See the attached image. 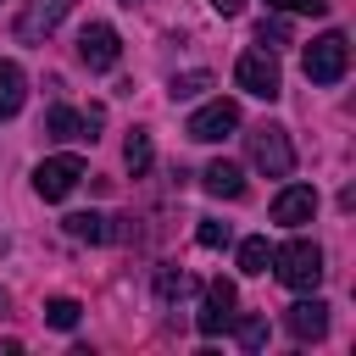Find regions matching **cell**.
Masks as SVG:
<instances>
[{"label":"cell","instance_id":"1","mask_svg":"<svg viewBox=\"0 0 356 356\" xmlns=\"http://www.w3.org/2000/svg\"><path fill=\"white\" fill-rule=\"evenodd\" d=\"M267 267L278 273V284H284V289H300V295L323 284V250H317L312 239H289V245H278Z\"/></svg>","mask_w":356,"mask_h":356},{"label":"cell","instance_id":"2","mask_svg":"<svg viewBox=\"0 0 356 356\" xmlns=\"http://www.w3.org/2000/svg\"><path fill=\"white\" fill-rule=\"evenodd\" d=\"M300 67H306V78H312V83H339V78H345V67H350V39H345L339 28L317 33V39L306 44Z\"/></svg>","mask_w":356,"mask_h":356},{"label":"cell","instance_id":"3","mask_svg":"<svg viewBox=\"0 0 356 356\" xmlns=\"http://www.w3.org/2000/svg\"><path fill=\"white\" fill-rule=\"evenodd\" d=\"M245 139H250V161H256L267 178H289V172H295V145H289V134H284L278 122H261V128H250Z\"/></svg>","mask_w":356,"mask_h":356},{"label":"cell","instance_id":"4","mask_svg":"<svg viewBox=\"0 0 356 356\" xmlns=\"http://www.w3.org/2000/svg\"><path fill=\"white\" fill-rule=\"evenodd\" d=\"M234 78H239V89L256 95V100H278V95H284V72H278L273 50H245L239 67H234Z\"/></svg>","mask_w":356,"mask_h":356},{"label":"cell","instance_id":"5","mask_svg":"<svg viewBox=\"0 0 356 356\" xmlns=\"http://www.w3.org/2000/svg\"><path fill=\"white\" fill-rule=\"evenodd\" d=\"M78 184H83V161H78V156H50V161L33 167V189H39V200H67Z\"/></svg>","mask_w":356,"mask_h":356},{"label":"cell","instance_id":"6","mask_svg":"<svg viewBox=\"0 0 356 356\" xmlns=\"http://www.w3.org/2000/svg\"><path fill=\"white\" fill-rule=\"evenodd\" d=\"M117 56H122V44H117V28H111V22H89V28L78 33V61H83L89 72H111Z\"/></svg>","mask_w":356,"mask_h":356},{"label":"cell","instance_id":"7","mask_svg":"<svg viewBox=\"0 0 356 356\" xmlns=\"http://www.w3.org/2000/svg\"><path fill=\"white\" fill-rule=\"evenodd\" d=\"M234 128H239V106H234V100H206V106L189 117V128H184V134H189V139H200V145H217V139H228Z\"/></svg>","mask_w":356,"mask_h":356},{"label":"cell","instance_id":"8","mask_svg":"<svg viewBox=\"0 0 356 356\" xmlns=\"http://www.w3.org/2000/svg\"><path fill=\"white\" fill-rule=\"evenodd\" d=\"M72 11V0H28L22 6V17H17V39H28V44H39V39H50L56 28H61V17Z\"/></svg>","mask_w":356,"mask_h":356},{"label":"cell","instance_id":"9","mask_svg":"<svg viewBox=\"0 0 356 356\" xmlns=\"http://www.w3.org/2000/svg\"><path fill=\"white\" fill-rule=\"evenodd\" d=\"M234 323V284L228 278H211L206 284V300H200V312H195V328L211 339V334H222Z\"/></svg>","mask_w":356,"mask_h":356},{"label":"cell","instance_id":"10","mask_svg":"<svg viewBox=\"0 0 356 356\" xmlns=\"http://www.w3.org/2000/svg\"><path fill=\"white\" fill-rule=\"evenodd\" d=\"M312 217H317V189H312V184H284V189L273 195V222L300 228V222H312Z\"/></svg>","mask_w":356,"mask_h":356},{"label":"cell","instance_id":"11","mask_svg":"<svg viewBox=\"0 0 356 356\" xmlns=\"http://www.w3.org/2000/svg\"><path fill=\"white\" fill-rule=\"evenodd\" d=\"M95 128H100V111H89V117H78L72 106H50V111H44V134L61 139V145H72V139H95Z\"/></svg>","mask_w":356,"mask_h":356},{"label":"cell","instance_id":"12","mask_svg":"<svg viewBox=\"0 0 356 356\" xmlns=\"http://www.w3.org/2000/svg\"><path fill=\"white\" fill-rule=\"evenodd\" d=\"M284 328L295 334V339H323L328 334V306L312 295V300H295L289 312H284Z\"/></svg>","mask_w":356,"mask_h":356},{"label":"cell","instance_id":"13","mask_svg":"<svg viewBox=\"0 0 356 356\" xmlns=\"http://www.w3.org/2000/svg\"><path fill=\"white\" fill-rule=\"evenodd\" d=\"M200 184H206L217 200H239V195H245V172H239L234 161H211V167L200 172Z\"/></svg>","mask_w":356,"mask_h":356},{"label":"cell","instance_id":"14","mask_svg":"<svg viewBox=\"0 0 356 356\" xmlns=\"http://www.w3.org/2000/svg\"><path fill=\"white\" fill-rule=\"evenodd\" d=\"M22 100H28V78H22V67H17V61H0V117L22 111Z\"/></svg>","mask_w":356,"mask_h":356},{"label":"cell","instance_id":"15","mask_svg":"<svg viewBox=\"0 0 356 356\" xmlns=\"http://www.w3.org/2000/svg\"><path fill=\"white\" fill-rule=\"evenodd\" d=\"M67 234H72V239H89V245H106V239H111V228H106L100 211H72V217H67Z\"/></svg>","mask_w":356,"mask_h":356},{"label":"cell","instance_id":"16","mask_svg":"<svg viewBox=\"0 0 356 356\" xmlns=\"http://www.w3.org/2000/svg\"><path fill=\"white\" fill-rule=\"evenodd\" d=\"M122 161H128V172L139 178V172H150V161H156V150H150V134H128V145H122Z\"/></svg>","mask_w":356,"mask_h":356},{"label":"cell","instance_id":"17","mask_svg":"<svg viewBox=\"0 0 356 356\" xmlns=\"http://www.w3.org/2000/svg\"><path fill=\"white\" fill-rule=\"evenodd\" d=\"M206 89H211V72H172V83H167L172 100H195V95H206Z\"/></svg>","mask_w":356,"mask_h":356},{"label":"cell","instance_id":"18","mask_svg":"<svg viewBox=\"0 0 356 356\" xmlns=\"http://www.w3.org/2000/svg\"><path fill=\"white\" fill-rule=\"evenodd\" d=\"M78 312H83V306H78L72 295H56V300H44V323H50V328H78Z\"/></svg>","mask_w":356,"mask_h":356},{"label":"cell","instance_id":"19","mask_svg":"<svg viewBox=\"0 0 356 356\" xmlns=\"http://www.w3.org/2000/svg\"><path fill=\"white\" fill-rule=\"evenodd\" d=\"M267 261H273V245L267 239H245L239 245V273H267Z\"/></svg>","mask_w":356,"mask_h":356},{"label":"cell","instance_id":"20","mask_svg":"<svg viewBox=\"0 0 356 356\" xmlns=\"http://www.w3.org/2000/svg\"><path fill=\"white\" fill-rule=\"evenodd\" d=\"M228 328L239 334L245 350H261V345H267V317H239V323H228Z\"/></svg>","mask_w":356,"mask_h":356},{"label":"cell","instance_id":"21","mask_svg":"<svg viewBox=\"0 0 356 356\" xmlns=\"http://www.w3.org/2000/svg\"><path fill=\"white\" fill-rule=\"evenodd\" d=\"M256 39H261L267 50H278V44H289V22H284V17H261V28H256Z\"/></svg>","mask_w":356,"mask_h":356},{"label":"cell","instance_id":"22","mask_svg":"<svg viewBox=\"0 0 356 356\" xmlns=\"http://www.w3.org/2000/svg\"><path fill=\"white\" fill-rule=\"evenodd\" d=\"M184 289H189V278H184L178 267H161V273H156V295H161V300H172V295H184Z\"/></svg>","mask_w":356,"mask_h":356},{"label":"cell","instance_id":"23","mask_svg":"<svg viewBox=\"0 0 356 356\" xmlns=\"http://www.w3.org/2000/svg\"><path fill=\"white\" fill-rule=\"evenodd\" d=\"M195 239H200L206 250H217V245H228V222H211V217H206V222L195 228Z\"/></svg>","mask_w":356,"mask_h":356},{"label":"cell","instance_id":"24","mask_svg":"<svg viewBox=\"0 0 356 356\" xmlns=\"http://www.w3.org/2000/svg\"><path fill=\"white\" fill-rule=\"evenodd\" d=\"M267 6H278V11H306V17H323V11H328V0H267Z\"/></svg>","mask_w":356,"mask_h":356},{"label":"cell","instance_id":"25","mask_svg":"<svg viewBox=\"0 0 356 356\" xmlns=\"http://www.w3.org/2000/svg\"><path fill=\"white\" fill-rule=\"evenodd\" d=\"M206 6H211V11H222V17H234V11L245 6V0H206Z\"/></svg>","mask_w":356,"mask_h":356},{"label":"cell","instance_id":"26","mask_svg":"<svg viewBox=\"0 0 356 356\" xmlns=\"http://www.w3.org/2000/svg\"><path fill=\"white\" fill-rule=\"evenodd\" d=\"M0 250H6V234H0Z\"/></svg>","mask_w":356,"mask_h":356},{"label":"cell","instance_id":"27","mask_svg":"<svg viewBox=\"0 0 356 356\" xmlns=\"http://www.w3.org/2000/svg\"><path fill=\"white\" fill-rule=\"evenodd\" d=\"M0 300H6V295H0Z\"/></svg>","mask_w":356,"mask_h":356}]
</instances>
